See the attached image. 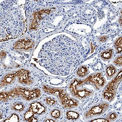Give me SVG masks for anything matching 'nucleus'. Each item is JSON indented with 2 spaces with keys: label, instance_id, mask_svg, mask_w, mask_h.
Here are the masks:
<instances>
[{
  "label": "nucleus",
  "instance_id": "nucleus-1",
  "mask_svg": "<svg viewBox=\"0 0 122 122\" xmlns=\"http://www.w3.org/2000/svg\"><path fill=\"white\" fill-rule=\"evenodd\" d=\"M39 57L41 66L53 74L62 76L69 74L81 58L78 44L65 35L45 43Z\"/></svg>",
  "mask_w": 122,
  "mask_h": 122
},
{
  "label": "nucleus",
  "instance_id": "nucleus-2",
  "mask_svg": "<svg viewBox=\"0 0 122 122\" xmlns=\"http://www.w3.org/2000/svg\"><path fill=\"white\" fill-rule=\"evenodd\" d=\"M27 29L25 19L18 6L11 0L0 3V41L22 35Z\"/></svg>",
  "mask_w": 122,
  "mask_h": 122
},
{
  "label": "nucleus",
  "instance_id": "nucleus-3",
  "mask_svg": "<svg viewBox=\"0 0 122 122\" xmlns=\"http://www.w3.org/2000/svg\"><path fill=\"white\" fill-rule=\"evenodd\" d=\"M41 91L38 89L29 90L26 89L18 88L13 91L10 93H0V99H5L7 98H13L17 96L21 95L25 99L32 100L38 97L41 95Z\"/></svg>",
  "mask_w": 122,
  "mask_h": 122
},
{
  "label": "nucleus",
  "instance_id": "nucleus-4",
  "mask_svg": "<svg viewBox=\"0 0 122 122\" xmlns=\"http://www.w3.org/2000/svg\"><path fill=\"white\" fill-rule=\"evenodd\" d=\"M122 79V71H120L116 78L107 85V88L104 93V98L109 100H111L114 97V93Z\"/></svg>",
  "mask_w": 122,
  "mask_h": 122
},
{
  "label": "nucleus",
  "instance_id": "nucleus-5",
  "mask_svg": "<svg viewBox=\"0 0 122 122\" xmlns=\"http://www.w3.org/2000/svg\"><path fill=\"white\" fill-rule=\"evenodd\" d=\"M45 111V108L40 103H33L31 104L29 110L25 114V118L27 120L30 122L37 121V119L33 117L36 113L41 114Z\"/></svg>",
  "mask_w": 122,
  "mask_h": 122
},
{
  "label": "nucleus",
  "instance_id": "nucleus-6",
  "mask_svg": "<svg viewBox=\"0 0 122 122\" xmlns=\"http://www.w3.org/2000/svg\"><path fill=\"white\" fill-rule=\"evenodd\" d=\"M108 107V105L107 104H102L101 105H98L91 108L88 112L85 115L86 118H88L92 115H98L102 113L105 111Z\"/></svg>",
  "mask_w": 122,
  "mask_h": 122
},
{
  "label": "nucleus",
  "instance_id": "nucleus-7",
  "mask_svg": "<svg viewBox=\"0 0 122 122\" xmlns=\"http://www.w3.org/2000/svg\"><path fill=\"white\" fill-rule=\"evenodd\" d=\"M34 44L33 41L30 40H22L21 41H18L15 44V48H16L24 49L27 50L29 48H31Z\"/></svg>",
  "mask_w": 122,
  "mask_h": 122
},
{
  "label": "nucleus",
  "instance_id": "nucleus-8",
  "mask_svg": "<svg viewBox=\"0 0 122 122\" xmlns=\"http://www.w3.org/2000/svg\"><path fill=\"white\" fill-rule=\"evenodd\" d=\"M28 74V72L24 70H21L19 72L18 77L20 82L24 83H29V79Z\"/></svg>",
  "mask_w": 122,
  "mask_h": 122
},
{
  "label": "nucleus",
  "instance_id": "nucleus-9",
  "mask_svg": "<svg viewBox=\"0 0 122 122\" xmlns=\"http://www.w3.org/2000/svg\"><path fill=\"white\" fill-rule=\"evenodd\" d=\"M67 115L68 118L69 119H76L78 118L79 116V114L76 112L72 111H70L67 112Z\"/></svg>",
  "mask_w": 122,
  "mask_h": 122
},
{
  "label": "nucleus",
  "instance_id": "nucleus-10",
  "mask_svg": "<svg viewBox=\"0 0 122 122\" xmlns=\"http://www.w3.org/2000/svg\"><path fill=\"white\" fill-rule=\"evenodd\" d=\"M111 52H112L111 50H110L108 52L106 51V52H103L102 53H101V56L105 59H109L111 58Z\"/></svg>",
  "mask_w": 122,
  "mask_h": 122
},
{
  "label": "nucleus",
  "instance_id": "nucleus-11",
  "mask_svg": "<svg viewBox=\"0 0 122 122\" xmlns=\"http://www.w3.org/2000/svg\"><path fill=\"white\" fill-rule=\"evenodd\" d=\"M115 72V68L113 66H110L107 67V75L109 76H111L114 74Z\"/></svg>",
  "mask_w": 122,
  "mask_h": 122
},
{
  "label": "nucleus",
  "instance_id": "nucleus-12",
  "mask_svg": "<svg viewBox=\"0 0 122 122\" xmlns=\"http://www.w3.org/2000/svg\"><path fill=\"white\" fill-rule=\"evenodd\" d=\"M115 45L117 47L118 53H120L122 51V38L120 37L118 40L116 42Z\"/></svg>",
  "mask_w": 122,
  "mask_h": 122
},
{
  "label": "nucleus",
  "instance_id": "nucleus-13",
  "mask_svg": "<svg viewBox=\"0 0 122 122\" xmlns=\"http://www.w3.org/2000/svg\"><path fill=\"white\" fill-rule=\"evenodd\" d=\"M19 118L18 116L16 115L13 114L9 119L5 120V122H18Z\"/></svg>",
  "mask_w": 122,
  "mask_h": 122
},
{
  "label": "nucleus",
  "instance_id": "nucleus-14",
  "mask_svg": "<svg viewBox=\"0 0 122 122\" xmlns=\"http://www.w3.org/2000/svg\"><path fill=\"white\" fill-rule=\"evenodd\" d=\"M87 72V69L86 67H81L79 70L78 72V74L80 76H84L85 75L86 73Z\"/></svg>",
  "mask_w": 122,
  "mask_h": 122
},
{
  "label": "nucleus",
  "instance_id": "nucleus-15",
  "mask_svg": "<svg viewBox=\"0 0 122 122\" xmlns=\"http://www.w3.org/2000/svg\"><path fill=\"white\" fill-rule=\"evenodd\" d=\"M59 115H60V113H59V111L58 110H54L51 112V115L52 116L55 118H58L59 117Z\"/></svg>",
  "mask_w": 122,
  "mask_h": 122
},
{
  "label": "nucleus",
  "instance_id": "nucleus-16",
  "mask_svg": "<svg viewBox=\"0 0 122 122\" xmlns=\"http://www.w3.org/2000/svg\"><path fill=\"white\" fill-rule=\"evenodd\" d=\"M14 107L16 110L20 111L22 110V109L23 108V105L21 104H17L15 105Z\"/></svg>",
  "mask_w": 122,
  "mask_h": 122
},
{
  "label": "nucleus",
  "instance_id": "nucleus-17",
  "mask_svg": "<svg viewBox=\"0 0 122 122\" xmlns=\"http://www.w3.org/2000/svg\"><path fill=\"white\" fill-rule=\"evenodd\" d=\"M114 63L118 65H121V64H122V56H120L118 57L117 59L115 60Z\"/></svg>",
  "mask_w": 122,
  "mask_h": 122
},
{
  "label": "nucleus",
  "instance_id": "nucleus-18",
  "mask_svg": "<svg viewBox=\"0 0 122 122\" xmlns=\"http://www.w3.org/2000/svg\"><path fill=\"white\" fill-rule=\"evenodd\" d=\"M92 122H109V120L104 118H98L95 120H93Z\"/></svg>",
  "mask_w": 122,
  "mask_h": 122
},
{
  "label": "nucleus",
  "instance_id": "nucleus-19",
  "mask_svg": "<svg viewBox=\"0 0 122 122\" xmlns=\"http://www.w3.org/2000/svg\"><path fill=\"white\" fill-rule=\"evenodd\" d=\"M47 103H48V104L52 105H53V104H55V101L54 100H52V99H50V98H48V99H47Z\"/></svg>",
  "mask_w": 122,
  "mask_h": 122
},
{
  "label": "nucleus",
  "instance_id": "nucleus-20",
  "mask_svg": "<svg viewBox=\"0 0 122 122\" xmlns=\"http://www.w3.org/2000/svg\"><path fill=\"white\" fill-rule=\"evenodd\" d=\"M116 117H117V115L115 113H112L110 116V118L112 120L115 119L116 118Z\"/></svg>",
  "mask_w": 122,
  "mask_h": 122
},
{
  "label": "nucleus",
  "instance_id": "nucleus-21",
  "mask_svg": "<svg viewBox=\"0 0 122 122\" xmlns=\"http://www.w3.org/2000/svg\"><path fill=\"white\" fill-rule=\"evenodd\" d=\"M107 40V37H102L101 39H100V41H106Z\"/></svg>",
  "mask_w": 122,
  "mask_h": 122
},
{
  "label": "nucleus",
  "instance_id": "nucleus-22",
  "mask_svg": "<svg viewBox=\"0 0 122 122\" xmlns=\"http://www.w3.org/2000/svg\"><path fill=\"white\" fill-rule=\"evenodd\" d=\"M46 122H54L53 120H47Z\"/></svg>",
  "mask_w": 122,
  "mask_h": 122
}]
</instances>
